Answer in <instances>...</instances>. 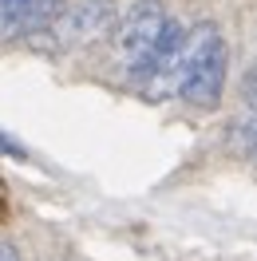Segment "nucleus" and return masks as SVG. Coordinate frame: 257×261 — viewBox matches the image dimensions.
<instances>
[{"instance_id":"1","label":"nucleus","mask_w":257,"mask_h":261,"mask_svg":"<svg viewBox=\"0 0 257 261\" xmlns=\"http://www.w3.org/2000/svg\"><path fill=\"white\" fill-rule=\"evenodd\" d=\"M225 71H229V51H225L222 28L210 20L194 24L178 56L174 95H182L190 107H214L225 91Z\"/></svg>"},{"instance_id":"2","label":"nucleus","mask_w":257,"mask_h":261,"mask_svg":"<svg viewBox=\"0 0 257 261\" xmlns=\"http://www.w3.org/2000/svg\"><path fill=\"white\" fill-rule=\"evenodd\" d=\"M166 8L159 0H135L115 24V56L135 80H146V71L159 56V44L166 36Z\"/></svg>"},{"instance_id":"3","label":"nucleus","mask_w":257,"mask_h":261,"mask_svg":"<svg viewBox=\"0 0 257 261\" xmlns=\"http://www.w3.org/2000/svg\"><path fill=\"white\" fill-rule=\"evenodd\" d=\"M115 20H119L115 0H75V4H67L40 36H48L56 48H80V44L99 40Z\"/></svg>"},{"instance_id":"4","label":"nucleus","mask_w":257,"mask_h":261,"mask_svg":"<svg viewBox=\"0 0 257 261\" xmlns=\"http://www.w3.org/2000/svg\"><path fill=\"white\" fill-rule=\"evenodd\" d=\"M64 12V0H0V40L40 36Z\"/></svg>"},{"instance_id":"5","label":"nucleus","mask_w":257,"mask_h":261,"mask_svg":"<svg viewBox=\"0 0 257 261\" xmlns=\"http://www.w3.org/2000/svg\"><path fill=\"white\" fill-rule=\"evenodd\" d=\"M229 147L238 150L241 159H249L257 166V115L253 119H245V123H234L229 127Z\"/></svg>"},{"instance_id":"6","label":"nucleus","mask_w":257,"mask_h":261,"mask_svg":"<svg viewBox=\"0 0 257 261\" xmlns=\"http://www.w3.org/2000/svg\"><path fill=\"white\" fill-rule=\"evenodd\" d=\"M241 95H245V103L257 111V64L245 71V80H241Z\"/></svg>"},{"instance_id":"7","label":"nucleus","mask_w":257,"mask_h":261,"mask_svg":"<svg viewBox=\"0 0 257 261\" xmlns=\"http://www.w3.org/2000/svg\"><path fill=\"white\" fill-rule=\"evenodd\" d=\"M0 261H20V253H16V245H0Z\"/></svg>"}]
</instances>
